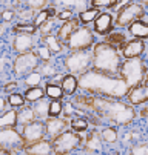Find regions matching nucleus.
<instances>
[{
	"mask_svg": "<svg viewBox=\"0 0 148 155\" xmlns=\"http://www.w3.org/2000/svg\"><path fill=\"white\" fill-rule=\"evenodd\" d=\"M3 31H5V28H3V26H0V34H3Z\"/></svg>",
	"mask_w": 148,
	"mask_h": 155,
	"instance_id": "51",
	"label": "nucleus"
},
{
	"mask_svg": "<svg viewBox=\"0 0 148 155\" xmlns=\"http://www.w3.org/2000/svg\"><path fill=\"white\" fill-rule=\"evenodd\" d=\"M131 155H146V143H142L140 146H136L133 149Z\"/></svg>",
	"mask_w": 148,
	"mask_h": 155,
	"instance_id": "44",
	"label": "nucleus"
},
{
	"mask_svg": "<svg viewBox=\"0 0 148 155\" xmlns=\"http://www.w3.org/2000/svg\"><path fill=\"white\" fill-rule=\"evenodd\" d=\"M45 92H46V95H48L51 100H60L62 95H63V91L60 89V86L53 84V83H46Z\"/></svg>",
	"mask_w": 148,
	"mask_h": 155,
	"instance_id": "30",
	"label": "nucleus"
},
{
	"mask_svg": "<svg viewBox=\"0 0 148 155\" xmlns=\"http://www.w3.org/2000/svg\"><path fill=\"white\" fill-rule=\"evenodd\" d=\"M130 34L134 37V38H142L145 40L148 37V26L146 23H142L140 20H136L130 25Z\"/></svg>",
	"mask_w": 148,
	"mask_h": 155,
	"instance_id": "22",
	"label": "nucleus"
},
{
	"mask_svg": "<svg viewBox=\"0 0 148 155\" xmlns=\"http://www.w3.org/2000/svg\"><path fill=\"white\" fill-rule=\"evenodd\" d=\"M56 6H62L67 11H76V12H82L88 9V0H54Z\"/></svg>",
	"mask_w": 148,
	"mask_h": 155,
	"instance_id": "18",
	"label": "nucleus"
},
{
	"mask_svg": "<svg viewBox=\"0 0 148 155\" xmlns=\"http://www.w3.org/2000/svg\"><path fill=\"white\" fill-rule=\"evenodd\" d=\"M128 3H131V0H120V2H117V3H116L117 6H114V9H117V11H120L122 8H125L126 5H128Z\"/></svg>",
	"mask_w": 148,
	"mask_h": 155,
	"instance_id": "45",
	"label": "nucleus"
},
{
	"mask_svg": "<svg viewBox=\"0 0 148 155\" xmlns=\"http://www.w3.org/2000/svg\"><path fill=\"white\" fill-rule=\"evenodd\" d=\"M117 2H119V0H91V5L96 9H100V8H114Z\"/></svg>",
	"mask_w": 148,
	"mask_h": 155,
	"instance_id": "36",
	"label": "nucleus"
},
{
	"mask_svg": "<svg viewBox=\"0 0 148 155\" xmlns=\"http://www.w3.org/2000/svg\"><path fill=\"white\" fill-rule=\"evenodd\" d=\"M77 28H79V20H77V18H71V20L65 21V23H63V25L59 28V31H57V40H59L60 43H67L68 37H70Z\"/></svg>",
	"mask_w": 148,
	"mask_h": 155,
	"instance_id": "19",
	"label": "nucleus"
},
{
	"mask_svg": "<svg viewBox=\"0 0 148 155\" xmlns=\"http://www.w3.org/2000/svg\"><path fill=\"white\" fill-rule=\"evenodd\" d=\"M42 81V75L39 72H29L26 74V78H25V84L29 86V87H34V86H39Z\"/></svg>",
	"mask_w": 148,
	"mask_h": 155,
	"instance_id": "35",
	"label": "nucleus"
},
{
	"mask_svg": "<svg viewBox=\"0 0 148 155\" xmlns=\"http://www.w3.org/2000/svg\"><path fill=\"white\" fill-rule=\"evenodd\" d=\"M23 149H25V141L14 127L0 129V150H3L6 155H15L17 152Z\"/></svg>",
	"mask_w": 148,
	"mask_h": 155,
	"instance_id": "6",
	"label": "nucleus"
},
{
	"mask_svg": "<svg viewBox=\"0 0 148 155\" xmlns=\"http://www.w3.org/2000/svg\"><path fill=\"white\" fill-rule=\"evenodd\" d=\"M93 66V54L87 51H73L65 58V68L71 75H82Z\"/></svg>",
	"mask_w": 148,
	"mask_h": 155,
	"instance_id": "5",
	"label": "nucleus"
},
{
	"mask_svg": "<svg viewBox=\"0 0 148 155\" xmlns=\"http://www.w3.org/2000/svg\"><path fill=\"white\" fill-rule=\"evenodd\" d=\"M20 135H22V138L25 141V146L43 140V137H45V123H42L40 120H37V121L34 120L33 123L23 126V130H22Z\"/></svg>",
	"mask_w": 148,
	"mask_h": 155,
	"instance_id": "11",
	"label": "nucleus"
},
{
	"mask_svg": "<svg viewBox=\"0 0 148 155\" xmlns=\"http://www.w3.org/2000/svg\"><path fill=\"white\" fill-rule=\"evenodd\" d=\"M126 41H128V40H126V35H125L123 32L114 31L113 34H110V35L107 37V41H105V43H108V45H111L113 48H116V49L119 51V48L122 49V46L125 45Z\"/></svg>",
	"mask_w": 148,
	"mask_h": 155,
	"instance_id": "24",
	"label": "nucleus"
},
{
	"mask_svg": "<svg viewBox=\"0 0 148 155\" xmlns=\"http://www.w3.org/2000/svg\"><path fill=\"white\" fill-rule=\"evenodd\" d=\"M57 18L62 20L63 23H65V21H68V20L73 18V12H71V11H67V9H63V11H60V12L57 14Z\"/></svg>",
	"mask_w": 148,
	"mask_h": 155,
	"instance_id": "41",
	"label": "nucleus"
},
{
	"mask_svg": "<svg viewBox=\"0 0 148 155\" xmlns=\"http://www.w3.org/2000/svg\"><path fill=\"white\" fill-rule=\"evenodd\" d=\"M136 3H140V6H145V5L148 3V0H137Z\"/></svg>",
	"mask_w": 148,
	"mask_h": 155,
	"instance_id": "50",
	"label": "nucleus"
},
{
	"mask_svg": "<svg viewBox=\"0 0 148 155\" xmlns=\"http://www.w3.org/2000/svg\"><path fill=\"white\" fill-rule=\"evenodd\" d=\"M119 77L125 81L128 89L142 83V80L146 77V63L140 58H128L123 63H120L119 68Z\"/></svg>",
	"mask_w": 148,
	"mask_h": 155,
	"instance_id": "4",
	"label": "nucleus"
},
{
	"mask_svg": "<svg viewBox=\"0 0 148 155\" xmlns=\"http://www.w3.org/2000/svg\"><path fill=\"white\" fill-rule=\"evenodd\" d=\"M56 14V9L54 8H51V9H42L37 15H34V26L37 28V26H40L42 23H45V21L50 18V15L53 17Z\"/></svg>",
	"mask_w": 148,
	"mask_h": 155,
	"instance_id": "29",
	"label": "nucleus"
},
{
	"mask_svg": "<svg viewBox=\"0 0 148 155\" xmlns=\"http://www.w3.org/2000/svg\"><path fill=\"white\" fill-rule=\"evenodd\" d=\"M102 140L107 143H114L117 140V132L114 127H105L102 130Z\"/></svg>",
	"mask_w": 148,
	"mask_h": 155,
	"instance_id": "34",
	"label": "nucleus"
},
{
	"mask_svg": "<svg viewBox=\"0 0 148 155\" xmlns=\"http://www.w3.org/2000/svg\"><path fill=\"white\" fill-rule=\"evenodd\" d=\"M140 117H146V104L145 103H142V110H140Z\"/></svg>",
	"mask_w": 148,
	"mask_h": 155,
	"instance_id": "48",
	"label": "nucleus"
},
{
	"mask_svg": "<svg viewBox=\"0 0 148 155\" xmlns=\"http://www.w3.org/2000/svg\"><path fill=\"white\" fill-rule=\"evenodd\" d=\"M43 97H45V91H43V89H40L39 86L29 87V89L25 92V98H26V101H31V103H34V101H37V100H40V98H43Z\"/></svg>",
	"mask_w": 148,
	"mask_h": 155,
	"instance_id": "28",
	"label": "nucleus"
},
{
	"mask_svg": "<svg viewBox=\"0 0 148 155\" xmlns=\"http://www.w3.org/2000/svg\"><path fill=\"white\" fill-rule=\"evenodd\" d=\"M79 143H80V138L76 132L65 130L51 140V147H53V152L57 155H67L73 152L79 146Z\"/></svg>",
	"mask_w": 148,
	"mask_h": 155,
	"instance_id": "7",
	"label": "nucleus"
},
{
	"mask_svg": "<svg viewBox=\"0 0 148 155\" xmlns=\"http://www.w3.org/2000/svg\"><path fill=\"white\" fill-rule=\"evenodd\" d=\"M67 126H68V120H65V118L48 117V118H45V134H48V137L53 140L59 134L65 132Z\"/></svg>",
	"mask_w": 148,
	"mask_h": 155,
	"instance_id": "13",
	"label": "nucleus"
},
{
	"mask_svg": "<svg viewBox=\"0 0 148 155\" xmlns=\"http://www.w3.org/2000/svg\"><path fill=\"white\" fill-rule=\"evenodd\" d=\"M12 46L17 52L20 54H23V52H28L33 49L34 46V38L31 34H19L15 38H14V43H12Z\"/></svg>",
	"mask_w": 148,
	"mask_h": 155,
	"instance_id": "17",
	"label": "nucleus"
},
{
	"mask_svg": "<svg viewBox=\"0 0 148 155\" xmlns=\"http://www.w3.org/2000/svg\"><path fill=\"white\" fill-rule=\"evenodd\" d=\"M23 150L26 155H50L53 152V147H51V141L40 140V141H36V143L25 146Z\"/></svg>",
	"mask_w": 148,
	"mask_h": 155,
	"instance_id": "16",
	"label": "nucleus"
},
{
	"mask_svg": "<svg viewBox=\"0 0 148 155\" xmlns=\"http://www.w3.org/2000/svg\"><path fill=\"white\" fill-rule=\"evenodd\" d=\"M85 147H87V150H99L100 147H102V144H100V134L99 132H91V134L88 135V138H87V141H85Z\"/></svg>",
	"mask_w": 148,
	"mask_h": 155,
	"instance_id": "26",
	"label": "nucleus"
},
{
	"mask_svg": "<svg viewBox=\"0 0 148 155\" xmlns=\"http://www.w3.org/2000/svg\"><path fill=\"white\" fill-rule=\"evenodd\" d=\"M113 29V15L110 12H100L94 18V31L100 35H107Z\"/></svg>",
	"mask_w": 148,
	"mask_h": 155,
	"instance_id": "14",
	"label": "nucleus"
},
{
	"mask_svg": "<svg viewBox=\"0 0 148 155\" xmlns=\"http://www.w3.org/2000/svg\"><path fill=\"white\" fill-rule=\"evenodd\" d=\"M15 124H17V110L11 109V110H6L3 115H0V129L14 127Z\"/></svg>",
	"mask_w": 148,
	"mask_h": 155,
	"instance_id": "25",
	"label": "nucleus"
},
{
	"mask_svg": "<svg viewBox=\"0 0 148 155\" xmlns=\"http://www.w3.org/2000/svg\"><path fill=\"white\" fill-rule=\"evenodd\" d=\"M63 110V104L60 100H51L48 104V117H59Z\"/></svg>",
	"mask_w": 148,
	"mask_h": 155,
	"instance_id": "31",
	"label": "nucleus"
},
{
	"mask_svg": "<svg viewBox=\"0 0 148 155\" xmlns=\"http://www.w3.org/2000/svg\"><path fill=\"white\" fill-rule=\"evenodd\" d=\"M0 155H6V153H5L3 150H0Z\"/></svg>",
	"mask_w": 148,
	"mask_h": 155,
	"instance_id": "52",
	"label": "nucleus"
},
{
	"mask_svg": "<svg viewBox=\"0 0 148 155\" xmlns=\"http://www.w3.org/2000/svg\"><path fill=\"white\" fill-rule=\"evenodd\" d=\"M39 64V55L36 52H23L14 60V72L17 75H25L29 72H34V69Z\"/></svg>",
	"mask_w": 148,
	"mask_h": 155,
	"instance_id": "10",
	"label": "nucleus"
},
{
	"mask_svg": "<svg viewBox=\"0 0 148 155\" xmlns=\"http://www.w3.org/2000/svg\"><path fill=\"white\" fill-rule=\"evenodd\" d=\"M31 17H34V11L29 9V8L19 12V18H22V20H28V18H31Z\"/></svg>",
	"mask_w": 148,
	"mask_h": 155,
	"instance_id": "43",
	"label": "nucleus"
},
{
	"mask_svg": "<svg viewBox=\"0 0 148 155\" xmlns=\"http://www.w3.org/2000/svg\"><path fill=\"white\" fill-rule=\"evenodd\" d=\"M12 17H14V12H12V11H9V9H8V11H3V12H2V18H3L5 21H9V20L12 18Z\"/></svg>",
	"mask_w": 148,
	"mask_h": 155,
	"instance_id": "46",
	"label": "nucleus"
},
{
	"mask_svg": "<svg viewBox=\"0 0 148 155\" xmlns=\"http://www.w3.org/2000/svg\"><path fill=\"white\" fill-rule=\"evenodd\" d=\"M37 55H39V58H43L45 61H48V60L51 58V51L46 49V48H39Z\"/></svg>",
	"mask_w": 148,
	"mask_h": 155,
	"instance_id": "42",
	"label": "nucleus"
},
{
	"mask_svg": "<svg viewBox=\"0 0 148 155\" xmlns=\"http://www.w3.org/2000/svg\"><path fill=\"white\" fill-rule=\"evenodd\" d=\"M5 100L2 98V95H0V112H3V110H5Z\"/></svg>",
	"mask_w": 148,
	"mask_h": 155,
	"instance_id": "49",
	"label": "nucleus"
},
{
	"mask_svg": "<svg viewBox=\"0 0 148 155\" xmlns=\"http://www.w3.org/2000/svg\"><path fill=\"white\" fill-rule=\"evenodd\" d=\"M15 32H20V34H34L36 32V26L34 25H17L14 28Z\"/></svg>",
	"mask_w": 148,
	"mask_h": 155,
	"instance_id": "39",
	"label": "nucleus"
},
{
	"mask_svg": "<svg viewBox=\"0 0 148 155\" xmlns=\"http://www.w3.org/2000/svg\"><path fill=\"white\" fill-rule=\"evenodd\" d=\"M99 14H100V11L96 9V8L85 9V11L79 12V21H82L83 25H88V23H91V21H94V18H96Z\"/></svg>",
	"mask_w": 148,
	"mask_h": 155,
	"instance_id": "27",
	"label": "nucleus"
},
{
	"mask_svg": "<svg viewBox=\"0 0 148 155\" xmlns=\"http://www.w3.org/2000/svg\"><path fill=\"white\" fill-rule=\"evenodd\" d=\"M126 97H128V101L131 104L140 106L142 103H146V100H148V89L145 84H137L126 92Z\"/></svg>",
	"mask_w": 148,
	"mask_h": 155,
	"instance_id": "15",
	"label": "nucleus"
},
{
	"mask_svg": "<svg viewBox=\"0 0 148 155\" xmlns=\"http://www.w3.org/2000/svg\"><path fill=\"white\" fill-rule=\"evenodd\" d=\"M43 40H45V43L48 45V48H50L53 52H60V51H62V45H60V41H59L54 35L48 34V35H45V37H43Z\"/></svg>",
	"mask_w": 148,
	"mask_h": 155,
	"instance_id": "32",
	"label": "nucleus"
},
{
	"mask_svg": "<svg viewBox=\"0 0 148 155\" xmlns=\"http://www.w3.org/2000/svg\"><path fill=\"white\" fill-rule=\"evenodd\" d=\"M36 120V115L33 112V107L29 106H20V110L17 112V124L26 126Z\"/></svg>",
	"mask_w": 148,
	"mask_h": 155,
	"instance_id": "20",
	"label": "nucleus"
},
{
	"mask_svg": "<svg viewBox=\"0 0 148 155\" xmlns=\"http://www.w3.org/2000/svg\"><path fill=\"white\" fill-rule=\"evenodd\" d=\"M71 129H73L74 132H83V130L88 129V121H87L85 118H82V117L73 118V120H71Z\"/></svg>",
	"mask_w": 148,
	"mask_h": 155,
	"instance_id": "33",
	"label": "nucleus"
},
{
	"mask_svg": "<svg viewBox=\"0 0 148 155\" xmlns=\"http://www.w3.org/2000/svg\"><path fill=\"white\" fill-rule=\"evenodd\" d=\"M93 66L91 69L102 72L105 75L119 77V68L122 63V57L116 48L105 41L96 43L93 48Z\"/></svg>",
	"mask_w": 148,
	"mask_h": 155,
	"instance_id": "3",
	"label": "nucleus"
},
{
	"mask_svg": "<svg viewBox=\"0 0 148 155\" xmlns=\"http://www.w3.org/2000/svg\"><path fill=\"white\" fill-rule=\"evenodd\" d=\"M145 14V9L143 6H140L139 3H128L125 8H122L116 17V26L119 28H125V26H130L133 21L139 20L142 15Z\"/></svg>",
	"mask_w": 148,
	"mask_h": 155,
	"instance_id": "9",
	"label": "nucleus"
},
{
	"mask_svg": "<svg viewBox=\"0 0 148 155\" xmlns=\"http://www.w3.org/2000/svg\"><path fill=\"white\" fill-rule=\"evenodd\" d=\"M53 23H54V20H53V18H48L45 23H42V25L39 26V28H40V34H42V37H45V35H48V34L51 32Z\"/></svg>",
	"mask_w": 148,
	"mask_h": 155,
	"instance_id": "40",
	"label": "nucleus"
},
{
	"mask_svg": "<svg viewBox=\"0 0 148 155\" xmlns=\"http://www.w3.org/2000/svg\"><path fill=\"white\" fill-rule=\"evenodd\" d=\"M8 103H9L12 107H20V106H23L25 98L20 95V94H11V95L8 97Z\"/></svg>",
	"mask_w": 148,
	"mask_h": 155,
	"instance_id": "38",
	"label": "nucleus"
},
{
	"mask_svg": "<svg viewBox=\"0 0 148 155\" xmlns=\"http://www.w3.org/2000/svg\"><path fill=\"white\" fill-rule=\"evenodd\" d=\"M46 3H48V0H26V6H28L29 9H33L34 12L45 9Z\"/></svg>",
	"mask_w": 148,
	"mask_h": 155,
	"instance_id": "37",
	"label": "nucleus"
},
{
	"mask_svg": "<svg viewBox=\"0 0 148 155\" xmlns=\"http://www.w3.org/2000/svg\"><path fill=\"white\" fill-rule=\"evenodd\" d=\"M77 87L88 94L97 97H108V98H122L128 92V86L120 77L105 75L97 71H87L85 74L79 75Z\"/></svg>",
	"mask_w": 148,
	"mask_h": 155,
	"instance_id": "2",
	"label": "nucleus"
},
{
	"mask_svg": "<svg viewBox=\"0 0 148 155\" xmlns=\"http://www.w3.org/2000/svg\"><path fill=\"white\" fill-rule=\"evenodd\" d=\"M60 83H62L60 89L63 91V94H67V95H73L76 92V89H77V78H76V75H71V74L65 75Z\"/></svg>",
	"mask_w": 148,
	"mask_h": 155,
	"instance_id": "21",
	"label": "nucleus"
},
{
	"mask_svg": "<svg viewBox=\"0 0 148 155\" xmlns=\"http://www.w3.org/2000/svg\"><path fill=\"white\" fill-rule=\"evenodd\" d=\"M145 52V40L142 38H133L130 41H126L122 46V54L120 57H123L125 60L128 58H140V55Z\"/></svg>",
	"mask_w": 148,
	"mask_h": 155,
	"instance_id": "12",
	"label": "nucleus"
},
{
	"mask_svg": "<svg viewBox=\"0 0 148 155\" xmlns=\"http://www.w3.org/2000/svg\"><path fill=\"white\" fill-rule=\"evenodd\" d=\"M71 104L79 109V110H91L96 112L97 117L102 120H108L116 124H128L134 120L136 117V110L131 104H126L122 101H116L108 97H85L80 95L76 97Z\"/></svg>",
	"mask_w": 148,
	"mask_h": 155,
	"instance_id": "1",
	"label": "nucleus"
},
{
	"mask_svg": "<svg viewBox=\"0 0 148 155\" xmlns=\"http://www.w3.org/2000/svg\"><path fill=\"white\" fill-rule=\"evenodd\" d=\"M15 87H17V83H15V81H11V83H8V84L5 86V91H6V92H11L12 89H15Z\"/></svg>",
	"mask_w": 148,
	"mask_h": 155,
	"instance_id": "47",
	"label": "nucleus"
},
{
	"mask_svg": "<svg viewBox=\"0 0 148 155\" xmlns=\"http://www.w3.org/2000/svg\"><path fill=\"white\" fill-rule=\"evenodd\" d=\"M48 104H50V101L45 100V98H40V100L34 101L33 112H34L36 118H39V120H45V118H48Z\"/></svg>",
	"mask_w": 148,
	"mask_h": 155,
	"instance_id": "23",
	"label": "nucleus"
},
{
	"mask_svg": "<svg viewBox=\"0 0 148 155\" xmlns=\"http://www.w3.org/2000/svg\"><path fill=\"white\" fill-rule=\"evenodd\" d=\"M67 45L71 51H87L94 45V34L88 26L77 28L67 40Z\"/></svg>",
	"mask_w": 148,
	"mask_h": 155,
	"instance_id": "8",
	"label": "nucleus"
}]
</instances>
